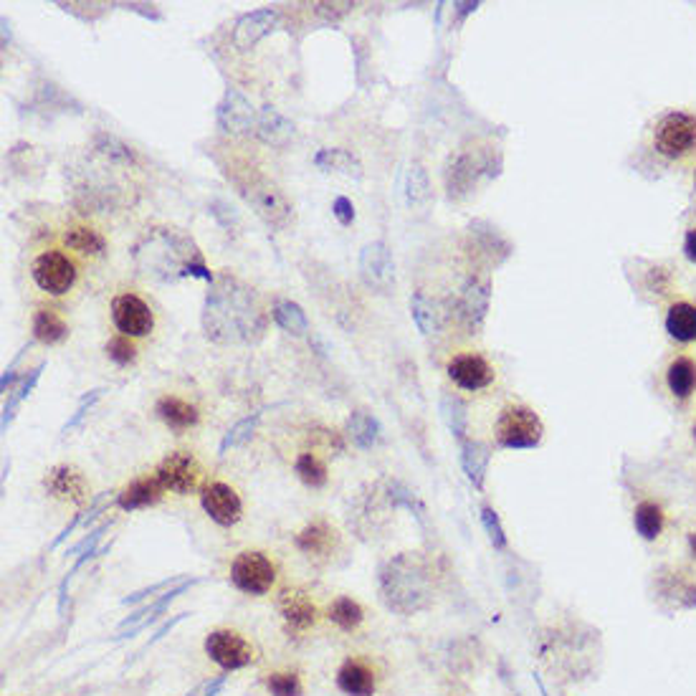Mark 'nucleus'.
Returning a JSON list of instances; mask_svg holds the SVG:
<instances>
[{"label":"nucleus","mask_w":696,"mask_h":696,"mask_svg":"<svg viewBox=\"0 0 696 696\" xmlns=\"http://www.w3.org/2000/svg\"><path fill=\"white\" fill-rule=\"evenodd\" d=\"M203 332L216 345H256L264 340L269 317L259 294L238 276L221 271L208 284L203 314Z\"/></svg>","instance_id":"1"},{"label":"nucleus","mask_w":696,"mask_h":696,"mask_svg":"<svg viewBox=\"0 0 696 696\" xmlns=\"http://www.w3.org/2000/svg\"><path fill=\"white\" fill-rule=\"evenodd\" d=\"M140 274L150 279L162 281V284H175L180 279H200L213 284L216 274L206 266L200 256L198 246L185 233L173 231V228H152L135 249H132Z\"/></svg>","instance_id":"2"},{"label":"nucleus","mask_w":696,"mask_h":696,"mask_svg":"<svg viewBox=\"0 0 696 696\" xmlns=\"http://www.w3.org/2000/svg\"><path fill=\"white\" fill-rule=\"evenodd\" d=\"M378 585L383 603L400 616H413L431 605V578L416 552H400L390 557L380 567Z\"/></svg>","instance_id":"3"},{"label":"nucleus","mask_w":696,"mask_h":696,"mask_svg":"<svg viewBox=\"0 0 696 696\" xmlns=\"http://www.w3.org/2000/svg\"><path fill=\"white\" fill-rule=\"evenodd\" d=\"M228 178H231L233 185L238 188V195L254 208V213L266 226L276 228V231H284V228L292 223V203L286 200V195L281 193L279 185L271 183L264 173H259L256 168H243L241 173H228Z\"/></svg>","instance_id":"4"},{"label":"nucleus","mask_w":696,"mask_h":696,"mask_svg":"<svg viewBox=\"0 0 696 696\" xmlns=\"http://www.w3.org/2000/svg\"><path fill=\"white\" fill-rule=\"evenodd\" d=\"M651 147L669 162H684L696 155V114L671 109L656 119L651 130Z\"/></svg>","instance_id":"5"},{"label":"nucleus","mask_w":696,"mask_h":696,"mask_svg":"<svg viewBox=\"0 0 696 696\" xmlns=\"http://www.w3.org/2000/svg\"><path fill=\"white\" fill-rule=\"evenodd\" d=\"M542 436H545L542 418L537 416L535 408L522 403L502 408L497 423H494V441L499 448H509V451L537 448L542 443Z\"/></svg>","instance_id":"6"},{"label":"nucleus","mask_w":696,"mask_h":696,"mask_svg":"<svg viewBox=\"0 0 696 696\" xmlns=\"http://www.w3.org/2000/svg\"><path fill=\"white\" fill-rule=\"evenodd\" d=\"M231 583L246 595H266L276 583V565L264 552L246 550L233 560Z\"/></svg>","instance_id":"7"},{"label":"nucleus","mask_w":696,"mask_h":696,"mask_svg":"<svg viewBox=\"0 0 696 696\" xmlns=\"http://www.w3.org/2000/svg\"><path fill=\"white\" fill-rule=\"evenodd\" d=\"M206 653L211 656L213 664L221 666L223 671L246 669L256 659L254 646L241 633L228 631V628H218V631L208 633Z\"/></svg>","instance_id":"8"},{"label":"nucleus","mask_w":696,"mask_h":696,"mask_svg":"<svg viewBox=\"0 0 696 696\" xmlns=\"http://www.w3.org/2000/svg\"><path fill=\"white\" fill-rule=\"evenodd\" d=\"M446 373L451 378V383L456 388L466 390V393H479V390H486L494 378H497V370L486 360L484 355L479 352H459L448 360Z\"/></svg>","instance_id":"9"},{"label":"nucleus","mask_w":696,"mask_h":696,"mask_svg":"<svg viewBox=\"0 0 696 696\" xmlns=\"http://www.w3.org/2000/svg\"><path fill=\"white\" fill-rule=\"evenodd\" d=\"M31 276L38 284V289H44L51 297H61L74 286L76 269L69 261V256L61 251H46L38 256L31 266Z\"/></svg>","instance_id":"10"},{"label":"nucleus","mask_w":696,"mask_h":696,"mask_svg":"<svg viewBox=\"0 0 696 696\" xmlns=\"http://www.w3.org/2000/svg\"><path fill=\"white\" fill-rule=\"evenodd\" d=\"M661 385L676 405H689L696 398V355L674 352L661 370Z\"/></svg>","instance_id":"11"},{"label":"nucleus","mask_w":696,"mask_h":696,"mask_svg":"<svg viewBox=\"0 0 696 696\" xmlns=\"http://www.w3.org/2000/svg\"><path fill=\"white\" fill-rule=\"evenodd\" d=\"M256 119H259V109L243 97L238 89H226L216 107V122L221 132L233 137L251 135L256 132Z\"/></svg>","instance_id":"12"},{"label":"nucleus","mask_w":696,"mask_h":696,"mask_svg":"<svg viewBox=\"0 0 696 696\" xmlns=\"http://www.w3.org/2000/svg\"><path fill=\"white\" fill-rule=\"evenodd\" d=\"M360 276L367 289L378 294H388L395 286L393 254L383 241L367 243L360 251Z\"/></svg>","instance_id":"13"},{"label":"nucleus","mask_w":696,"mask_h":696,"mask_svg":"<svg viewBox=\"0 0 696 696\" xmlns=\"http://www.w3.org/2000/svg\"><path fill=\"white\" fill-rule=\"evenodd\" d=\"M112 322L125 337H147L155 327V317L145 299L137 294H119L112 302Z\"/></svg>","instance_id":"14"},{"label":"nucleus","mask_w":696,"mask_h":696,"mask_svg":"<svg viewBox=\"0 0 696 696\" xmlns=\"http://www.w3.org/2000/svg\"><path fill=\"white\" fill-rule=\"evenodd\" d=\"M200 583V578H183L180 583H175L173 588L168 590V593H162L160 598H155V600H150L147 605H142V608H137L135 613H130V616L125 618V621L119 623V628H117V641H127V638H135L137 633L140 631H145L150 623H155L157 618L165 613V608H168L170 603H173L178 595H183L185 590H190L193 585H198Z\"/></svg>","instance_id":"15"},{"label":"nucleus","mask_w":696,"mask_h":696,"mask_svg":"<svg viewBox=\"0 0 696 696\" xmlns=\"http://www.w3.org/2000/svg\"><path fill=\"white\" fill-rule=\"evenodd\" d=\"M200 474L203 471H200L198 461L188 451L168 454L155 469V476L165 486V491H173V494H190V491L198 489Z\"/></svg>","instance_id":"16"},{"label":"nucleus","mask_w":696,"mask_h":696,"mask_svg":"<svg viewBox=\"0 0 696 696\" xmlns=\"http://www.w3.org/2000/svg\"><path fill=\"white\" fill-rule=\"evenodd\" d=\"M200 504L206 509L208 517L221 527H233L241 519L243 504L238 491L233 486L223 484V481H211L200 491Z\"/></svg>","instance_id":"17"},{"label":"nucleus","mask_w":696,"mask_h":696,"mask_svg":"<svg viewBox=\"0 0 696 696\" xmlns=\"http://www.w3.org/2000/svg\"><path fill=\"white\" fill-rule=\"evenodd\" d=\"M633 529L643 542H659L669 529V509L659 497L641 494L633 502Z\"/></svg>","instance_id":"18"},{"label":"nucleus","mask_w":696,"mask_h":696,"mask_svg":"<svg viewBox=\"0 0 696 696\" xmlns=\"http://www.w3.org/2000/svg\"><path fill=\"white\" fill-rule=\"evenodd\" d=\"M281 16L274 8H259V11H251L246 16H241L233 28V46L238 51H251L261 38L269 36L271 31H276Z\"/></svg>","instance_id":"19"},{"label":"nucleus","mask_w":696,"mask_h":696,"mask_svg":"<svg viewBox=\"0 0 696 696\" xmlns=\"http://www.w3.org/2000/svg\"><path fill=\"white\" fill-rule=\"evenodd\" d=\"M486 309H489V279H479V276H471L469 281L461 289V299H459V314L464 319V324L474 335L476 330L481 327L486 317Z\"/></svg>","instance_id":"20"},{"label":"nucleus","mask_w":696,"mask_h":696,"mask_svg":"<svg viewBox=\"0 0 696 696\" xmlns=\"http://www.w3.org/2000/svg\"><path fill=\"white\" fill-rule=\"evenodd\" d=\"M279 613L286 628L294 633L309 631L317 621V608H314L312 598L302 590H284L279 598Z\"/></svg>","instance_id":"21"},{"label":"nucleus","mask_w":696,"mask_h":696,"mask_svg":"<svg viewBox=\"0 0 696 696\" xmlns=\"http://www.w3.org/2000/svg\"><path fill=\"white\" fill-rule=\"evenodd\" d=\"M44 484L51 497L66 499V502L74 504H81L89 494L87 479H84V474H81L76 466H56V469H51V474L46 476Z\"/></svg>","instance_id":"22"},{"label":"nucleus","mask_w":696,"mask_h":696,"mask_svg":"<svg viewBox=\"0 0 696 696\" xmlns=\"http://www.w3.org/2000/svg\"><path fill=\"white\" fill-rule=\"evenodd\" d=\"M666 335L679 345H694L696 342V302L691 299H674L666 307L664 317Z\"/></svg>","instance_id":"23"},{"label":"nucleus","mask_w":696,"mask_h":696,"mask_svg":"<svg viewBox=\"0 0 696 696\" xmlns=\"http://www.w3.org/2000/svg\"><path fill=\"white\" fill-rule=\"evenodd\" d=\"M165 494V486L160 484L155 474H147L135 479L132 484H127L125 489L117 494V507L125 509V512H137V509H145L157 504Z\"/></svg>","instance_id":"24"},{"label":"nucleus","mask_w":696,"mask_h":696,"mask_svg":"<svg viewBox=\"0 0 696 696\" xmlns=\"http://www.w3.org/2000/svg\"><path fill=\"white\" fill-rule=\"evenodd\" d=\"M337 686L347 696H373L378 689L373 666L362 659H347L337 671Z\"/></svg>","instance_id":"25"},{"label":"nucleus","mask_w":696,"mask_h":696,"mask_svg":"<svg viewBox=\"0 0 696 696\" xmlns=\"http://www.w3.org/2000/svg\"><path fill=\"white\" fill-rule=\"evenodd\" d=\"M256 137L269 147H284L294 137V122L286 119L276 107H261L256 119Z\"/></svg>","instance_id":"26"},{"label":"nucleus","mask_w":696,"mask_h":696,"mask_svg":"<svg viewBox=\"0 0 696 696\" xmlns=\"http://www.w3.org/2000/svg\"><path fill=\"white\" fill-rule=\"evenodd\" d=\"M294 545L299 547V552L309 557H327L337 545V532L324 522V519H317V522H309L307 527L294 537Z\"/></svg>","instance_id":"27"},{"label":"nucleus","mask_w":696,"mask_h":696,"mask_svg":"<svg viewBox=\"0 0 696 696\" xmlns=\"http://www.w3.org/2000/svg\"><path fill=\"white\" fill-rule=\"evenodd\" d=\"M155 413L175 433L188 431V428H193L198 423V408L193 403H188V400L175 398V395H165V398L157 400Z\"/></svg>","instance_id":"28"},{"label":"nucleus","mask_w":696,"mask_h":696,"mask_svg":"<svg viewBox=\"0 0 696 696\" xmlns=\"http://www.w3.org/2000/svg\"><path fill=\"white\" fill-rule=\"evenodd\" d=\"M661 595H664V598H669L674 605H679V608H694L696 605V578L691 575V572L676 567V570H671L669 575H666L664 583H661Z\"/></svg>","instance_id":"29"},{"label":"nucleus","mask_w":696,"mask_h":696,"mask_svg":"<svg viewBox=\"0 0 696 696\" xmlns=\"http://www.w3.org/2000/svg\"><path fill=\"white\" fill-rule=\"evenodd\" d=\"M314 165L324 173H342L347 178H362V165L350 150H340V147H324L314 155Z\"/></svg>","instance_id":"30"},{"label":"nucleus","mask_w":696,"mask_h":696,"mask_svg":"<svg viewBox=\"0 0 696 696\" xmlns=\"http://www.w3.org/2000/svg\"><path fill=\"white\" fill-rule=\"evenodd\" d=\"M46 370V362H38L33 370H28V375H23L21 378V383L16 385V388L8 393V400H6V405H3V421H0V428H3V433L8 431V426L13 423V418H16V413H18V408L23 405V400L26 398H31V393H33V388H36V383L41 380V373Z\"/></svg>","instance_id":"31"},{"label":"nucleus","mask_w":696,"mask_h":696,"mask_svg":"<svg viewBox=\"0 0 696 696\" xmlns=\"http://www.w3.org/2000/svg\"><path fill=\"white\" fill-rule=\"evenodd\" d=\"M69 337V324L56 309H38L33 317V340L44 345H56V342Z\"/></svg>","instance_id":"32"},{"label":"nucleus","mask_w":696,"mask_h":696,"mask_svg":"<svg viewBox=\"0 0 696 696\" xmlns=\"http://www.w3.org/2000/svg\"><path fill=\"white\" fill-rule=\"evenodd\" d=\"M481 162H476L471 155H456L451 157V165H448V193H451V198L454 195L466 193V190L471 188V185L476 183V178H479L481 173Z\"/></svg>","instance_id":"33"},{"label":"nucleus","mask_w":696,"mask_h":696,"mask_svg":"<svg viewBox=\"0 0 696 696\" xmlns=\"http://www.w3.org/2000/svg\"><path fill=\"white\" fill-rule=\"evenodd\" d=\"M347 438H350L352 446H357L360 451H370V448L380 441L378 418L365 411H355L350 416V421H347Z\"/></svg>","instance_id":"34"},{"label":"nucleus","mask_w":696,"mask_h":696,"mask_svg":"<svg viewBox=\"0 0 696 696\" xmlns=\"http://www.w3.org/2000/svg\"><path fill=\"white\" fill-rule=\"evenodd\" d=\"M271 319L279 324L281 330L294 337H304L309 332L307 312L297 302H292V299H279L274 304V309H271Z\"/></svg>","instance_id":"35"},{"label":"nucleus","mask_w":696,"mask_h":696,"mask_svg":"<svg viewBox=\"0 0 696 696\" xmlns=\"http://www.w3.org/2000/svg\"><path fill=\"white\" fill-rule=\"evenodd\" d=\"M64 243L81 256H102L107 251V241L102 233L89 226H71L64 233Z\"/></svg>","instance_id":"36"},{"label":"nucleus","mask_w":696,"mask_h":696,"mask_svg":"<svg viewBox=\"0 0 696 696\" xmlns=\"http://www.w3.org/2000/svg\"><path fill=\"white\" fill-rule=\"evenodd\" d=\"M327 616H330V621L335 623L340 631L352 633L360 628V623L365 621V610L360 608V603L352 598H347V595H340L337 600H332L330 610H327Z\"/></svg>","instance_id":"37"},{"label":"nucleus","mask_w":696,"mask_h":696,"mask_svg":"<svg viewBox=\"0 0 696 696\" xmlns=\"http://www.w3.org/2000/svg\"><path fill=\"white\" fill-rule=\"evenodd\" d=\"M461 464H464V471L471 479V484L481 486L486 464H489V448L479 441H464V446H461Z\"/></svg>","instance_id":"38"},{"label":"nucleus","mask_w":696,"mask_h":696,"mask_svg":"<svg viewBox=\"0 0 696 696\" xmlns=\"http://www.w3.org/2000/svg\"><path fill=\"white\" fill-rule=\"evenodd\" d=\"M411 317H413V322H416L418 332L428 337L438 330V317H441V312H438V307L433 299H428L426 294L416 292L411 297Z\"/></svg>","instance_id":"39"},{"label":"nucleus","mask_w":696,"mask_h":696,"mask_svg":"<svg viewBox=\"0 0 696 696\" xmlns=\"http://www.w3.org/2000/svg\"><path fill=\"white\" fill-rule=\"evenodd\" d=\"M261 416H264V411H254L251 416L241 418V421H238L236 426L226 433V436H223L221 446H218V456H226L231 448L243 446V443L249 441V438L256 433V426H259Z\"/></svg>","instance_id":"40"},{"label":"nucleus","mask_w":696,"mask_h":696,"mask_svg":"<svg viewBox=\"0 0 696 696\" xmlns=\"http://www.w3.org/2000/svg\"><path fill=\"white\" fill-rule=\"evenodd\" d=\"M294 471H297L299 479L309 486V489H322L327 486V466L317 459L314 454H299L294 461Z\"/></svg>","instance_id":"41"},{"label":"nucleus","mask_w":696,"mask_h":696,"mask_svg":"<svg viewBox=\"0 0 696 696\" xmlns=\"http://www.w3.org/2000/svg\"><path fill=\"white\" fill-rule=\"evenodd\" d=\"M428 195H431V185H428L426 170L418 162H413L408 168V175H405V200H408L411 208H418L426 203Z\"/></svg>","instance_id":"42"},{"label":"nucleus","mask_w":696,"mask_h":696,"mask_svg":"<svg viewBox=\"0 0 696 696\" xmlns=\"http://www.w3.org/2000/svg\"><path fill=\"white\" fill-rule=\"evenodd\" d=\"M94 150L102 157H107L109 162H119V165H132V162H135V152H132L125 142L112 135H97Z\"/></svg>","instance_id":"43"},{"label":"nucleus","mask_w":696,"mask_h":696,"mask_svg":"<svg viewBox=\"0 0 696 696\" xmlns=\"http://www.w3.org/2000/svg\"><path fill=\"white\" fill-rule=\"evenodd\" d=\"M266 689H269L271 696H302L304 686L292 671H276L266 679Z\"/></svg>","instance_id":"44"},{"label":"nucleus","mask_w":696,"mask_h":696,"mask_svg":"<svg viewBox=\"0 0 696 696\" xmlns=\"http://www.w3.org/2000/svg\"><path fill=\"white\" fill-rule=\"evenodd\" d=\"M107 357L114 362V365L127 367V365H132V362H135L137 347L132 345L130 337L117 335V337H112V340L107 342Z\"/></svg>","instance_id":"45"},{"label":"nucleus","mask_w":696,"mask_h":696,"mask_svg":"<svg viewBox=\"0 0 696 696\" xmlns=\"http://www.w3.org/2000/svg\"><path fill=\"white\" fill-rule=\"evenodd\" d=\"M102 393H104V388L89 390V393L79 400V405H76V411L71 413V418L64 423V428H61V433H64V436H69L71 431H76V428L81 426V421H84V418L89 416V411H92L94 403H97V400L102 398Z\"/></svg>","instance_id":"46"},{"label":"nucleus","mask_w":696,"mask_h":696,"mask_svg":"<svg viewBox=\"0 0 696 696\" xmlns=\"http://www.w3.org/2000/svg\"><path fill=\"white\" fill-rule=\"evenodd\" d=\"M183 578H185V575H173V578L160 580V583L150 585V588L137 590V593H132V595H127V598H122V605H140V603H147V600H155L157 593H168V590L173 588L175 583H180V580H183Z\"/></svg>","instance_id":"47"},{"label":"nucleus","mask_w":696,"mask_h":696,"mask_svg":"<svg viewBox=\"0 0 696 696\" xmlns=\"http://www.w3.org/2000/svg\"><path fill=\"white\" fill-rule=\"evenodd\" d=\"M646 292L656 294V297H669V294L674 292V279H671V271L661 269V266H656V269L648 271Z\"/></svg>","instance_id":"48"},{"label":"nucleus","mask_w":696,"mask_h":696,"mask_svg":"<svg viewBox=\"0 0 696 696\" xmlns=\"http://www.w3.org/2000/svg\"><path fill=\"white\" fill-rule=\"evenodd\" d=\"M464 411L466 408L459 398H451V395H446V398H443V413H446L448 423H451V431H454L456 436H464V428H466V413Z\"/></svg>","instance_id":"49"},{"label":"nucleus","mask_w":696,"mask_h":696,"mask_svg":"<svg viewBox=\"0 0 696 696\" xmlns=\"http://www.w3.org/2000/svg\"><path fill=\"white\" fill-rule=\"evenodd\" d=\"M481 522H484V529H486V535H489L491 545L502 550V547L507 545V540H504V529L502 524H499L497 512H494L491 507H481Z\"/></svg>","instance_id":"50"},{"label":"nucleus","mask_w":696,"mask_h":696,"mask_svg":"<svg viewBox=\"0 0 696 696\" xmlns=\"http://www.w3.org/2000/svg\"><path fill=\"white\" fill-rule=\"evenodd\" d=\"M109 524H112V522H102V524H99V527H94L92 532H89V535L84 537V540H81L79 545L71 547V550L66 552V555H69V557H81V555H87V552L99 550L97 545H99V542H102V537H104V532H107V529H109Z\"/></svg>","instance_id":"51"},{"label":"nucleus","mask_w":696,"mask_h":696,"mask_svg":"<svg viewBox=\"0 0 696 696\" xmlns=\"http://www.w3.org/2000/svg\"><path fill=\"white\" fill-rule=\"evenodd\" d=\"M332 216L342 223V226H352L355 221V206L347 195H337L335 203H332Z\"/></svg>","instance_id":"52"},{"label":"nucleus","mask_w":696,"mask_h":696,"mask_svg":"<svg viewBox=\"0 0 696 696\" xmlns=\"http://www.w3.org/2000/svg\"><path fill=\"white\" fill-rule=\"evenodd\" d=\"M185 616H188V613H178V616H173V618H170V621H165V623H162V626H160V628H157V631H155V633H152V638H150V641H147V646H145V648H142V651H137V656H142V653H145V651H147V648H150V646H152V643H157V641H160V638H162V636H168V633H170V631H173V628H175V626H178V623H180V621H185Z\"/></svg>","instance_id":"53"},{"label":"nucleus","mask_w":696,"mask_h":696,"mask_svg":"<svg viewBox=\"0 0 696 696\" xmlns=\"http://www.w3.org/2000/svg\"><path fill=\"white\" fill-rule=\"evenodd\" d=\"M226 686V676H218V679L206 681V684H200L198 689H193L190 694L185 696H218L221 694V689Z\"/></svg>","instance_id":"54"},{"label":"nucleus","mask_w":696,"mask_h":696,"mask_svg":"<svg viewBox=\"0 0 696 696\" xmlns=\"http://www.w3.org/2000/svg\"><path fill=\"white\" fill-rule=\"evenodd\" d=\"M122 8L132 13H140L142 18H150V21H162V13L155 6H147V3H122Z\"/></svg>","instance_id":"55"},{"label":"nucleus","mask_w":696,"mask_h":696,"mask_svg":"<svg viewBox=\"0 0 696 696\" xmlns=\"http://www.w3.org/2000/svg\"><path fill=\"white\" fill-rule=\"evenodd\" d=\"M684 256L686 261H691V264H696V223H691L689 228H686L684 233Z\"/></svg>","instance_id":"56"},{"label":"nucleus","mask_w":696,"mask_h":696,"mask_svg":"<svg viewBox=\"0 0 696 696\" xmlns=\"http://www.w3.org/2000/svg\"><path fill=\"white\" fill-rule=\"evenodd\" d=\"M684 550H686V557H689V562H694L696 565V522H691L689 527L684 529Z\"/></svg>","instance_id":"57"},{"label":"nucleus","mask_w":696,"mask_h":696,"mask_svg":"<svg viewBox=\"0 0 696 696\" xmlns=\"http://www.w3.org/2000/svg\"><path fill=\"white\" fill-rule=\"evenodd\" d=\"M689 433H691V441H694V446H696V418H694V421H691Z\"/></svg>","instance_id":"58"},{"label":"nucleus","mask_w":696,"mask_h":696,"mask_svg":"<svg viewBox=\"0 0 696 696\" xmlns=\"http://www.w3.org/2000/svg\"><path fill=\"white\" fill-rule=\"evenodd\" d=\"M694 188H696V165H694Z\"/></svg>","instance_id":"59"}]
</instances>
